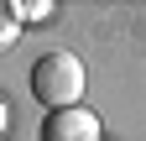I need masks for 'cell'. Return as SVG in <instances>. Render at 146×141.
<instances>
[{
  "label": "cell",
  "instance_id": "4",
  "mask_svg": "<svg viewBox=\"0 0 146 141\" xmlns=\"http://www.w3.org/2000/svg\"><path fill=\"white\" fill-rule=\"evenodd\" d=\"M16 37H21V26H16L11 16H5V5H0V52H5V47H11Z\"/></svg>",
  "mask_w": 146,
  "mask_h": 141
},
{
  "label": "cell",
  "instance_id": "1",
  "mask_svg": "<svg viewBox=\"0 0 146 141\" xmlns=\"http://www.w3.org/2000/svg\"><path fill=\"white\" fill-rule=\"evenodd\" d=\"M84 89H89V73L73 52H42L31 63V99L47 104V115L58 110H78L84 104Z\"/></svg>",
  "mask_w": 146,
  "mask_h": 141
},
{
  "label": "cell",
  "instance_id": "3",
  "mask_svg": "<svg viewBox=\"0 0 146 141\" xmlns=\"http://www.w3.org/2000/svg\"><path fill=\"white\" fill-rule=\"evenodd\" d=\"M5 16L16 26H36V21L52 16V0H5Z\"/></svg>",
  "mask_w": 146,
  "mask_h": 141
},
{
  "label": "cell",
  "instance_id": "2",
  "mask_svg": "<svg viewBox=\"0 0 146 141\" xmlns=\"http://www.w3.org/2000/svg\"><path fill=\"white\" fill-rule=\"evenodd\" d=\"M99 136H104V126H99V115L89 110V104L58 110V115L42 120V141H99Z\"/></svg>",
  "mask_w": 146,
  "mask_h": 141
},
{
  "label": "cell",
  "instance_id": "5",
  "mask_svg": "<svg viewBox=\"0 0 146 141\" xmlns=\"http://www.w3.org/2000/svg\"><path fill=\"white\" fill-rule=\"evenodd\" d=\"M5 126H11V110H5V99H0V136H5Z\"/></svg>",
  "mask_w": 146,
  "mask_h": 141
}]
</instances>
